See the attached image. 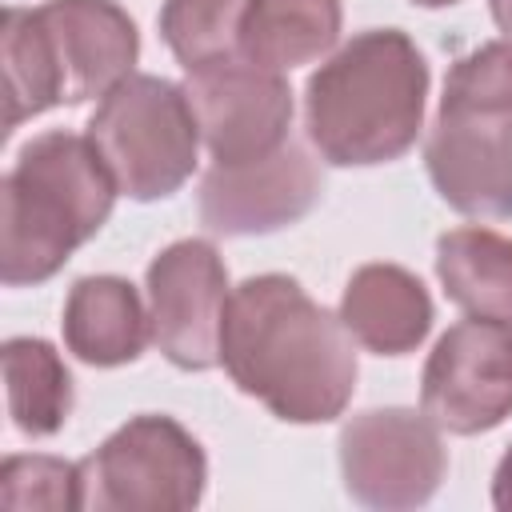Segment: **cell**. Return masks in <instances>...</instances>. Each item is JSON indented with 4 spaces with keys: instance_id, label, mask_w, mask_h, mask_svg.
<instances>
[{
    "instance_id": "obj_1",
    "label": "cell",
    "mask_w": 512,
    "mask_h": 512,
    "mask_svg": "<svg viewBox=\"0 0 512 512\" xmlns=\"http://www.w3.org/2000/svg\"><path fill=\"white\" fill-rule=\"evenodd\" d=\"M220 364L288 424H328L356 392L352 332L284 272L248 276L228 292Z\"/></svg>"
},
{
    "instance_id": "obj_2",
    "label": "cell",
    "mask_w": 512,
    "mask_h": 512,
    "mask_svg": "<svg viewBox=\"0 0 512 512\" xmlns=\"http://www.w3.org/2000/svg\"><path fill=\"white\" fill-rule=\"evenodd\" d=\"M428 60L400 28H368L304 88V128L320 160L368 168L400 160L424 128Z\"/></svg>"
},
{
    "instance_id": "obj_3",
    "label": "cell",
    "mask_w": 512,
    "mask_h": 512,
    "mask_svg": "<svg viewBox=\"0 0 512 512\" xmlns=\"http://www.w3.org/2000/svg\"><path fill=\"white\" fill-rule=\"evenodd\" d=\"M140 32L116 0H44L40 8H4V136L24 120L108 96L132 76Z\"/></svg>"
},
{
    "instance_id": "obj_4",
    "label": "cell",
    "mask_w": 512,
    "mask_h": 512,
    "mask_svg": "<svg viewBox=\"0 0 512 512\" xmlns=\"http://www.w3.org/2000/svg\"><path fill=\"white\" fill-rule=\"evenodd\" d=\"M116 180L96 144L76 132L32 136L0 180L4 244L0 280L8 288L52 280L88 244L116 204Z\"/></svg>"
},
{
    "instance_id": "obj_5",
    "label": "cell",
    "mask_w": 512,
    "mask_h": 512,
    "mask_svg": "<svg viewBox=\"0 0 512 512\" xmlns=\"http://www.w3.org/2000/svg\"><path fill=\"white\" fill-rule=\"evenodd\" d=\"M432 188L476 220L512 216V44L492 40L448 68L424 144Z\"/></svg>"
},
{
    "instance_id": "obj_6",
    "label": "cell",
    "mask_w": 512,
    "mask_h": 512,
    "mask_svg": "<svg viewBox=\"0 0 512 512\" xmlns=\"http://www.w3.org/2000/svg\"><path fill=\"white\" fill-rule=\"evenodd\" d=\"M88 140L104 156L120 196L164 200L196 172L200 128L184 84L132 72L88 116Z\"/></svg>"
},
{
    "instance_id": "obj_7",
    "label": "cell",
    "mask_w": 512,
    "mask_h": 512,
    "mask_svg": "<svg viewBox=\"0 0 512 512\" xmlns=\"http://www.w3.org/2000/svg\"><path fill=\"white\" fill-rule=\"evenodd\" d=\"M84 508L96 512H184L208 484L200 440L172 416H132L80 460Z\"/></svg>"
},
{
    "instance_id": "obj_8",
    "label": "cell",
    "mask_w": 512,
    "mask_h": 512,
    "mask_svg": "<svg viewBox=\"0 0 512 512\" xmlns=\"http://www.w3.org/2000/svg\"><path fill=\"white\" fill-rule=\"evenodd\" d=\"M344 488L364 508H420L436 496L448 452L440 428L416 408H368L340 428Z\"/></svg>"
},
{
    "instance_id": "obj_9",
    "label": "cell",
    "mask_w": 512,
    "mask_h": 512,
    "mask_svg": "<svg viewBox=\"0 0 512 512\" xmlns=\"http://www.w3.org/2000/svg\"><path fill=\"white\" fill-rule=\"evenodd\" d=\"M420 412L452 436H480L512 416V324L460 320L428 352Z\"/></svg>"
},
{
    "instance_id": "obj_10",
    "label": "cell",
    "mask_w": 512,
    "mask_h": 512,
    "mask_svg": "<svg viewBox=\"0 0 512 512\" xmlns=\"http://www.w3.org/2000/svg\"><path fill=\"white\" fill-rule=\"evenodd\" d=\"M184 96L216 164H244L288 140L292 88L276 68L232 56L188 72Z\"/></svg>"
},
{
    "instance_id": "obj_11",
    "label": "cell",
    "mask_w": 512,
    "mask_h": 512,
    "mask_svg": "<svg viewBox=\"0 0 512 512\" xmlns=\"http://www.w3.org/2000/svg\"><path fill=\"white\" fill-rule=\"evenodd\" d=\"M228 268L208 240H176L148 264V316L156 348L184 372L220 364Z\"/></svg>"
},
{
    "instance_id": "obj_12",
    "label": "cell",
    "mask_w": 512,
    "mask_h": 512,
    "mask_svg": "<svg viewBox=\"0 0 512 512\" xmlns=\"http://www.w3.org/2000/svg\"><path fill=\"white\" fill-rule=\"evenodd\" d=\"M320 196L312 156L284 140L276 152L244 164H212L200 180V220L224 236H256L296 224Z\"/></svg>"
},
{
    "instance_id": "obj_13",
    "label": "cell",
    "mask_w": 512,
    "mask_h": 512,
    "mask_svg": "<svg viewBox=\"0 0 512 512\" xmlns=\"http://www.w3.org/2000/svg\"><path fill=\"white\" fill-rule=\"evenodd\" d=\"M432 296L424 280L400 264H364L340 296V320L352 340L376 356H404L432 332Z\"/></svg>"
},
{
    "instance_id": "obj_14",
    "label": "cell",
    "mask_w": 512,
    "mask_h": 512,
    "mask_svg": "<svg viewBox=\"0 0 512 512\" xmlns=\"http://www.w3.org/2000/svg\"><path fill=\"white\" fill-rule=\"evenodd\" d=\"M64 348L92 368H120L140 360L152 340V316L124 276H80L68 288L60 316Z\"/></svg>"
},
{
    "instance_id": "obj_15",
    "label": "cell",
    "mask_w": 512,
    "mask_h": 512,
    "mask_svg": "<svg viewBox=\"0 0 512 512\" xmlns=\"http://www.w3.org/2000/svg\"><path fill=\"white\" fill-rule=\"evenodd\" d=\"M340 0H248L240 56L264 68H300L328 56L340 40Z\"/></svg>"
},
{
    "instance_id": "obj_16",
    "label": "cell",
    "mask_w": 512,
    "mask_h": 512,
    "mask_svg": "<svg viewBox=\"0 0 512 512\" xmlns=\"http://www.w3.org/2000/svg\"><path fill=\"white\" fill-rule=\"evenodd\" d=\"M436 276L460 312L512 324V236L476 224L444 232L436 240Z\"/></svg>"
},
{
    "instance_id": "obj_17",
    "label": "cell",
    "mask_w": 512,
    "mask_h": 512,
    "mask_svg": "<svg viewBox=\"0 0 512 512\" xmlns=\"http://www.w3.org/2000/svg\"><path fill=\"white\" fill-rule=\"evenodd\" d=\"M0 360L12 424L32 440L56 436L72 412V376L60 352L40 336H12L4 340Z\"/></svg>"
},
{
    "instance_id": "obj_18",
    "label": "cell",
    "mask_w": 512,
    "mask_h": 512,
    "mask_svg": "<svg viewBox=\"0 0 512 512\" xmlns=\"http://www.w3.org/2000/svg\"><path fill=\"white\" fill-rule=\"evenodd\" d=\"M248 0H164L160 36L184 72L240 56V24Z\"/></svg>"
},
{
    "instance_id": "obj_19",
    "label": "cell",
    "mask_w": 512,
    "mask_h": 512,
    "mask_svg": "<svg viewBox=\"0 0 512 512\" xmlns=\"http://www.w3.org/2000/svg\"><path fill=\"white\" fill-rule=\"evenodd\" d=\"M0 504L12 512L84 508L80 464L60 456H8L0 468Z\"/></svg>"
},
{
    "instance_id": "obj_20",
    "label": "cell",
    "mask_w": 512,
    "mask_h": 512,
    "mask_svg": "<svg viewBox=\"0 0 512 512\" xmlns=\"http://www.w3.org/2000/svg\"><path fill=\"white\" fill-rule=\"evenodd\" d=\"M492 504H496L500 512H512V444H508V452H504L500 464H496V476H492Z\"/></svg>"
},
{
    "instance_id": "obj_21",
    "label": "cell",
    "mask_w": 512,
    "mask_h": 512,
    "mask_svg": "<svg viewBox=\"0 0 512 512\" xmlns=\"http://www.w3.org/2000/svg\"><path fill=\"white\" fill-rule=\"evenodd\" d=\"M488 8H492V20H496V28L508 36V44H512V0H488Z\"/></svg>"
},
{
    "instance_id": "obj_22",
    "label": "cell",
    "mask_w": 512,
    "mask_h": 512,
    "mask_svg": "<svg viewBox=\"0 0 512 512\" xmlns=\"http://www.w3.org/2000/svg\"><path fill=\"white\" fill-rule=\"evenodd\" d=\"M412 4H420V8H448V4H456V0H412Z\"/></svg>"
}]
</instances>
